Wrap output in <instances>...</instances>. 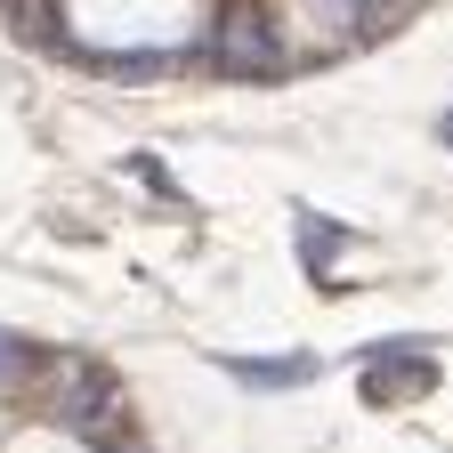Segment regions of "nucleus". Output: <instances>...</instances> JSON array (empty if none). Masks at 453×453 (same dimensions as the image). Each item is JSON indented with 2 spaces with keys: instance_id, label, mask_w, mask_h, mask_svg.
<instances>
[{
  "instance_id": "obj_1",
  "label": "nucleus",
  "mask_w": 453,
  "mask_h": 453,
  "mask_svg": "<svg viewBox=\"0 0 453 453\" xmlns=\"http://www.w3.org/2000/svg\"><path fill=\"white\" fill-rule=\"evenodd\" d=\"M421 388H437V365L413 349V340L372 349V365H365V396H372V405H405V396H421Z\"/></svg>"
},
{
  "instance_id": "obj_4",
  "label": "nucleus",
  "mask_w": 453,
  "mask_h": 453,
  "mask_svg": "<svg viewBox=\"0 0 453 453\" xmlns=\"http://www.w3.org/2000/svg\"><path fill=\"white\" fill-rule=\"evenodd\" d=\"M226 372L251 380V388H292V380H308L316 365H308V357H226Z\"/></svg>"
},
{
  "instance_id": "obj_5",
  "label": "nucleus",
  "mask_w": 453,
  "mask_h": 453,
  "mask_svg": "<svg viewBox=\"0 0 453 453\" xmlns=\"http://www.w3.org/2000/svg\"><path fill=\"white\" fill-rule=\"evenodd\" d=\"M445 146H453V113H445Z\"/></svg>"
},
{
  "instance_id": "obj_2",
  "label": "nucleus",
  "mask_w": 453,
  "mask_h": 453,
  "mask_svg": "<svg viewBox=\"0 0 453 453\" xmlns=\"http://www.w3.org/2000/svg\"><path fill=\"white\" fill-rule=\"evenodd\" d=\"M219 65L226 73H267L275 65V25L259 17V0H235L219 17Z\"/></svg>"
},
{
  "instance_id": "obj_3",
  "label": "nucleus",
  "mask_w": 453,
  "mask_h": 453,
  "mask_svg": "<svg viewBox=\"0 0 453 453\" xmlns=\"http://www.w3.org/2000/svg\"><path fill=\"white\" fill-rule=\"evenodd\" d=\"M49 413L65 421V429H97V421L113 413V380H105L97 365H73L65 380H57V396H49Z\"/></svg>"
}]
</instances>
